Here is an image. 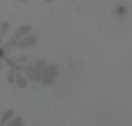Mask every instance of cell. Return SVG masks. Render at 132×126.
I'll list each match as a JSON object with an SVG mask.
<instances>
[{
	"instance_id": "cell-1",
	"label": "cell",
	"mask_w": 132,
	"mask_h": 126,
	"mask_svg": "<svg viewBox=\"0 0 132 126\" xmlns=\"http://www.w3.org/2000/svg\"><path fill=\"white\" fill-rule=\"evenodd\" d=\"M31 29H32L31 25H29V24H22V25H20V27L16 29L15 34H14L13 39H22L24 36H27V35L30 34Z\"/></svg>"
},
{
	"instance_id": "cell-2",
	"label": "cell",
	"mask_w": 132,
	"mask_h": 126,
	"mask_svg": "<svg viewBox=\"0 0 132 126\" xmlns=\"http://www.w3.org/2000/svg\"><path fill=\"white\" fill-rule=\"evenodd\" d=\"M37 37L35 36V35H27V36H24L22 39H20V42H19V46H21V48H28V46H34L37 44Z\"/></svg>"
},
{
	"instance_id": "cell-3",
	"label": "cell",
	"mask_w": 132,
	"mask_h": 126,
	"mask_svg": "<svg viewBox=\"0 0 132 126\" xmlns=\"http://www.w3.org/2000/svg\"><path fill=\"white\" fill-rule=\"evenodd\" d=\"M13 117H14V110H6L4 113H1L0 126H4L6 123H8Z\"/></svg>"
},
{
	"instance_id": "cell-4",
	"label": "cell",
	"mask_w": 132,
	"mask_h": 126,
	"mask_svg": "<svg viewBox=\"0 0 132 126\" xmlns=\"http://www.w3.org/2000/svg\"><path fill=\"white\" fill-rule=\"evenodd\" d=\"M15 83L20 88H26L28 86V80L24 75H22V74H16L15 75Z\"/></svg>"
},
{
	"instance_id": "cell-5",
	"label": "cell",
	"mask_w": 132,
	"mask_h": 126,
	"mask_svg": "<svg viewBox=\"0 0 132 126\" xmlns=\"http://www.w3.org/2000/svg\"><path fill=\"white\" fill-rule=\"evenodd\" d=\"M4 126H24L23 119L20 116H14L8 123H6Z\"/></svg>"
},
{
	"instance_id": "cell-6",
	"label": "cell",
	"mask_w": 132,
	"mask_h": 126,
	"mask_svg": "<svg viewBox=\"0 0 132 126\" xmlns=\"http://www.w3.org/2000/svg\"><path fill=\"white\" fill-rule=\"evenodd\" d=\"M128 7L124 6V5H117L116 8H115V13H116V15H118L119 17H124V16L128 15Z\"/></svg>"
},
{
	"instance_id": "cell-7",
	"label": "cell",
	"mask_w": 132,
	"mask_h": 126,
	"mask_svg": "<svg viewBox=\"0 0 132 126\" xmlns=\"http://www.w3.org/2000/svg\"><path fill=\"white\" fill-rule=\"evenodd\" d=\"M45 67H46V61L41 59V60H37V61L35 62L32 68H34L35 71H37V72H41V71H43Z\"/></svg>"
},
{
	"instance_id": "cell-8",
	"label": "cell",
	"mask_w": 132,
	"mask_h": 126,
	"mask_svg": "<svg viewBox=\"0 0 132 126\" xmlns=\"http://www.w3.org/2000/svg\"><path fill=\"white\" fill-rule=\"evenodd\" d=\"M15 75H16L15 69H14V67H12V68L9 69L8 74H7V82L11 83V85L15 82Z\"/></svg>"
},
{
	"instance_id": "cell-9",
	"label": "cell",
	"mask_w": 132,
	"mask_h": 126,
	"mask_svg": "<svg viewBox=\"0 0 132 126\" xmlns=\"http://www.w3.org/2000/svg\"><path fill=\"white\" fill-rule=\"evenodd\" d=\"M55 81V78L52 75H49V74H42V82L45 83V85H51Z\"/></svg>"
},
{
	"instance_id": "cell-10",
	"label": "cell",
	"mask_w": 132,
	"mask_h": 126,
	"mask_svg": "<svg viewBox=\"0 0 132 126\" xmlns=\"http://www.w3.org/2000/svg\"><path fill=\"white\" fill-rule=\"evenodd\" d=\"M9 29V23L8 22H2L0 23V36L5 35Z\"/></svg>"
},
{
	"instance_id": "cell-11",
	"label": "cell",
	"mask_w": 132,
	"mask_h": 126,
	"mask_svg": "<svg viewBox=\"0 0 132 126\" xmlns=\"http://www.w3.org/2000/svg\"><path fill=\"white\" fill-rule=\"evenodd\" d=\"M26 60H27V57H24V56H23V57H20V58H18V59L15 60V62H18V64H19V62H22V61L24 62Z\"/></svg>"
},
{
	"instance_id": "cell-12",
	"label": "cell",
	"mask_w": 132,
	"mask_h": 126,
	"mask_svg": "<svg viewBox=\"0 0 132 126\" xmlns=\"http://www.w3.org/2000/svg\"><path fill=\"white\" fill-rule=\"evenodd\" d=\"M1 58H4V49L0 48V59H1Z\"/></svg>"
},
{
	"instance_id": "cell-13",
	"label": "cell",
	"mask_w": 132,
	"mask_h": 126,
	"mask_svg": "<svg viewBox=\"0 0 132 126\" xmlns=\"http://www.w3.org/2000/svg\"><path fill=\"white\" fill-rule=\"evenodd\" d=\"M45 1H49V2H51V1H53V0H45Z\"/></svg>"
},
{
	"instance_id": "cell-14",
	"label": "cell",
	"mask_w": 132,
	"mask_h": 126,
	"mask_svg": "<svg viewBox=\"0 0 132 126\" xmlns=\"http://www.w3.org/2000/svg\"><path fill=\"white\" fill-rule=\"evenodd\" d=\"M21 1H28V0H21Z\"/></svg>"
}]
</instances>
